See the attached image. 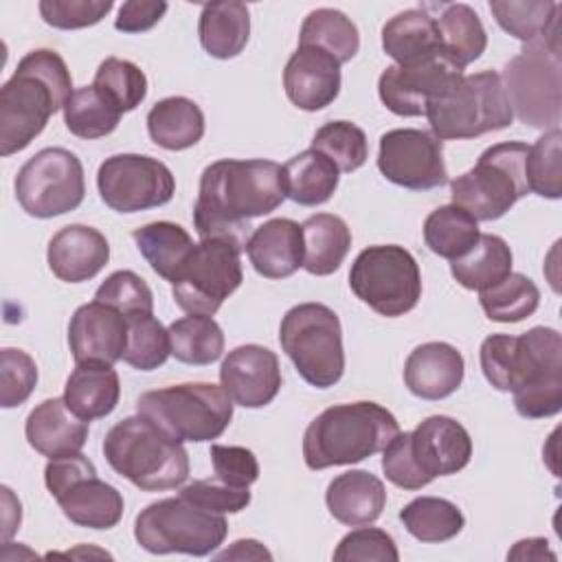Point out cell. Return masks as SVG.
I'll return each instance as SVG.
<instances>
[{
	"instance_id": "bcb514c9",
	"label": "cell",
	"mask_w": 562,
	"mask_h": 562,
	"mask_svg": "<svg viewBox=\"0 0 562 562\" xmlns=\"http://www.w3.org/2000/svg\"><path fill=\"white\" fill-rule=\"evenodd\" d=\"M312 149L325 154L340 173L360 169L369 158V143L362 127L351 121H329L316 130Z\"/></svg>"
},
{
	"instance_id": "7bdbcfd3",
	"label": "cell",
	"mask_w": 562,
	"mask_h": 562,
	"mask_svg": "<svg viewBox=\"0 0 562 562\" xmlns=\"http://www.w3.org/2000/svg\"><path fill=\"white\" fill-rule=\"evenodd\" d=\"M121 121V112L105 101L94 86L72 90L64 105V123L70 134L83 140H94L112 134Z\"/></svg>"
},
{
	"instance_id": "f35d334b",
	"label": "cell",
	"mask_w": 562,
	"mask_h": 562,
	"mask_svg": "<svg viewBox=\"0 0 562 562\" xmlns=\"http://www.w3.org/2000/svg\"><path fill=\"white\" fill-rule=\"evenodd\" d=\"M299 46H316L342 66L360 50V35L356 24L342 11L325 7L307 13L301 24Z\"/></svg>"
},
{
	"instance_id": "d590c367",
	"label": "cell",
	"mask_w": 562,
	"mask_h": 562,
	"mask_svg": "<svg viewBox=\"0 0 562 562\" xmlns=\"http://www.w3.org/2000/svg\"><path fill=\"white\" fill-rule=\"evenodd\" d=\"M514 255L507 241L492 233H481L479 241L463 257L450 261V272L465 290L483 292L501 283L512 272Z\"/></svg>"
},
{
	"instance_id": "6da1fadb",
	"label": "cell",
	"mask_w": 562,
	"mask_h": 562,
	"mask_svg": "<svg viewBox=\"0 0 562 562\" xmlns=\"http://www.w3.org/2000/svg\"><path fill=\"white\" fill-rule=\"evenodd\" d=\"M285 200L283 167L274 160L222 158L204 167L193 226L200 239H226L241 250L250 220L272 213Z\"/></svg>"
},
{
	"instance_id": "d6a6232c",
	"label": "cell",
	"mask_w": 562,
	"mask_h": 562,
	"mask_svg": "<svg viewBox=\"0 0 562 562\" xmlns=\"http://www.w3.org/2000/svg\"><path fill=\"white\" fill-rule=\"evenodd\" d=\"M303 268L314 277H327L340 268L349 248L351 231L334 213L310 215L303 224Z\"/></svg>"
},
{
	"instance_id": "8fae6325",
	"label": "cell",
	"mask_w": 562,
	"mask_h": 562,
	"mask_svg": "<svg viewBox=\"0 0 562 562\" xmlns=\"http://www.w3.org/2000/svg\"><path fill=\"white\" fill-rule=\"evenodd\" d=\"M529 145L509 140L487 147L476 165L450 182L452 204L468 211L476 222L503 217L529 193L525 158Z\"/></svg>"
},
{
	"instance_id": "7dc6e473",
	"label": "cell",
	"mask_w": 562,
	"mask_h": 562,
	"mask_svg": "<svg viewBox=\"0 0 562 562\" xmlns=\"http://www.w3.org/2000/svg\"><path fill=\"white\" fill-rule=\"evenodd\" d=\"M525 176L529 191L540 198L558 200L562 195V132L549 130L533 145L525 158Z\"/></svg>"
},
{
	"instance_id": "836d02e7",
	"label": "cell",
	"mask_w": 562,
	"mask_h": 562,
	"mask_svg": "<svg viewBox=\"0 0 562 562\" xmlns=\"http://www.w3.org/2000/svg\"><path fill=\"white\" fill-rule=\"evenodd\" d=\"M283 167L285 198L301 206L325 204L338 189L340 171L321 151L305 149L292 156Z\"/></svg>"
},
{
	"instance_id": "c3c4849f",
	"label": "cell",
	"mask_w": 562,
	"mask_h": 562,
	"mask_svg": "<svg viewBox=\"0 0 562 562\" xmlns=\"http://www.w3.org/2000/svg\"><path fill=\"white\" fill-rule=\"evenodd\" d=\"M94 301L116 307L125 318L154 314V292L143 277L132 270H116L97 288Z\"/></svg>"
},
{
	"instance_id": "3957f363",
	"label": "cell",
	"mask_w": 562,
	"mask_h": 562,
	"mask_svg": "<svg viewBox=\"0 0 562 562\" xmlns=\"http://www.w3.org/2000/svg\"><path fill=\"white\" fill-rule=\"evenodd\" d=\"M70 94L72 77L64 57L50 48L29 50L0 88V154L29 147Z\"/></svg>"
},
{
	"instance_id": "f546056e",
	"label": "cell",
	"mask_w": 562,
	"mask_h": 562,
	"mask_svg": "<svg viewBox=\"0 0 562 562\" xmlns=\"http://www.w3.org/2000/svg\"><path fill=\"white\" fill-rule=\"evenodd\" d=\"M490 11L498 26L525 46L560 48V2L551 0H492Z\"/></svg>"
},
{
	"instance_id": "6f0895ef",
	"label": "cell",
	"mask_w": 562,
	"mask_h": 562,
	"mask_svg": "<svg viewBox=\"0 0 562 562\" xmlns=\"http://www.w3.org/2000/svg\"><path fill=\"white\" fill-rule=\"evenodd\" d=\"M228 558L231 560H244V558H255V560L266 558V560H272V553L261 542L248 538V540H237V542H233L231 549L217 553V560H228Z\"/></svg>"
},
{
	"instance_id": "7c38bea8",
	"label": "cell",
	"mask_w": 562,
	"mask_h": 562,
	"mask_svg": "<svg viewBox=\"0 0 562 562\" xmlns=\"http://www.w3.org/2000/svg\"><path fill=\"white\" fill-rule=\"evenodd\" d=\"M349 288L380 316L397 318L419 303L422 272L404 246L378 244L360 250L353 259Z\"/></svg>"
},
{
	"instance_id": "603a6c76",
	"label": "cell",
	"mask_w": 562,
	"mask_h": 562,
	"mask_svg": "<svg viewBox=\"0 0 562 562\" xmlns=\"http://www.w3.org/2000/svg\"><path fill=\"white\" fill-rule=\"evenodd\" d=\"M46 261L59 281H90L110 261V244L105 235L92 226L68 224L50 237Z\"/></svg>"
},
{
	"instance_id": "ffe728a7",
	"label": "cell",
	"mask_w": 562,
	"mask_h": 562,
	"mask_svg": "<svg viewBox=\"0 0 562 562\" xmlns=\"http://www.w3.org/2000/svg\"><path fill=\"white\" fill-rule=\"evenodd\" d=\"M220 382L235 404L244 408L268 406L281 389L279 358L268 347L239 345L222 360Z\"/></svg>"
},
{
	"instance_id": "4316f807",
	"label": "cell",
	"mask_w": 562,
	"mask_h": 562,
	"mask_svg": "<svg viewBox=\"0 0 562 562\" xmlns=\"http://www.w3.org/2000/svg\"><path fill=\"white\" fill-rule=\"evenodd\" d=\"M325 503L329 514L347 527L371 525L382 516L386 490L375 474L367 470H349L331 479L325 492Z\"/></svg>"
},
{
	"instance_id": "5bb4252c",
	"label": "cell",
	"mask_w": 562,
	"mask_h": 562,
	"mask_svg": "<svg viewBox=\"0 0 562 562\" xmlns=\"http://www.w3.org/2000/svg\"><path fill=\"white\" fill-rule=\"evenodd\" d=\"M44 483L64 516L77 527L112 529L123 518V494L101 481L92 461L81 452L48 459Z\"/></svg>"
},
{
	"instance_id": "9f6ffc18",
	"label": "cell",
	"mask_w": 562,
	"mask_h": 562,
	"mask_svg": "<svg viewBox=\"0 0 562 562\" xmlns=\"http://www.w3.org/2000/svg\"><path fill=\"white\" fill-rule=\"evenodd\" d=\"M555 560V553L549 549V542L544 538H527L518 540L514 549L507 553V560Z\"/></svg>"
},
{
	"instance_id": "8992f818",
	"label": "cell",
	"mask_w": 562,
	"mask_h": 562,
	"mask_svg": "<svg viewBox=\"0 0 562 562\" xmlns=\"http://www.w3.org/2000/svg\"><path fill=\"white\" fill-rule=\"evenodd\" d=\"M110 468L143 492L180 487L189 479V454L151 419L136 413L116 422L103 439Z\"/></svg>"
},
{
	"instance_id": "5b68a950",
	"label": "cell",
	"mask_w": 562,
	"mask_h": 562,
	"mask_svg": "<svg viewBox=\"0 0 562 562\" xmlns=\"http://www.w3.org/2000/svg\"><path fill=\"white\" fill-rule=\"evenodd\" d=\"M472 459V439L463 424L430 415L411 432H397L382 450L384 476L402 490H422L437 476L461 472Z\"/></svg>"
},
{
	"instance_id": "ba28073f",
	"label": "cell",
	"mask_w": 562,
	"mask_h": 562,
	"mask_svg": "<svg viewBox=\"0 0 562 562\" xmlns=\"http://www.w3.org/2000/svg\"><path fill=\"white\" fill-rule=\"evenodd\" d=\"M430 134L439 140L476 138L505 130L514 121L503 79L494 70L463 75L446 94L435 99L424 114Z\"/></svg>"
},
{
	"instance_id": "db71d44e",
	"label": "cell",
	"mask_w": 562,
	"mask_h": 562,
	"mask_svg": "<svg viewBox=\"0 0 562 562\" xmlns=\"http://www.w3.org/2000/svg\"><path fill=\"white\" fill-rule=\"evenodd\" d=\"M215 476L235 487H250L259 479V461L252 450L244 446L211 443L209 450Z\"/></svg>"
},
{
	"instance_id": "4fadbf2b",
	"label": "cell",
	"mask_w": 562,
	"mask_h": 562,
	"mask_svg": "<svg viewBox=\"0 0 562 562\" xmlns=\"http://www.w3.org/2000/svg\"><path fill=\"white\" fill-rule=\"evenodd\" d=\"M512 112L531 127L558 130L562 116L560 48L529 44L512 57L501 75Z\"/></svg>"
},
{
	"instance_id": "9c48e42d",
	"label": "cell",
	"mask_w": 562,
	"mask_h": 562,
	"mask_svg": "<svg viewBox=\"0 0 562 562\" xmlns=\"http://www.w3.org/2000/svg\"><path fill=\"white\" fill-rule=\"evenodd\" d=\"M224 514L211 512L184 496L160 498L138 512L134 520L136 542L156 555L187 553L211 555L226 538Z\"/></svg>"
},
{
	"instance_id": "74e56055",
	"label": "cell",
	"mask_w": 562,
	"mask_h": 562,
	"mask_svg": "<svg viewBox=\"0 0 562 562\" xmlns=\"http://www.w3.org/2000/svg\"><path fill=\"white\" fill-rule=\"evenodd\" d=\"M479 222L457 204L435 209L424 220V244L443 259H459L479 241Z\"/></svg>"
},
{
	"instance_id": "4dcf8cb0",
	"label": "cell",
	"mask_w": 562,
	"mask_h": 562,
	"mask_svg": "<svg viewBox=\"0 0 562 562\" xmlns=\"http://www.w3.org/2000/svg\"><path fill=\"white\" fill-rule=\"evenodd\" d=\"M147 132L162 149H189L204 136V112L189 97L160 99L147 112Z\"/></svg>"
},
{
	"instance_id": "e575fe53",
	"label": "cell",
	"mask_w": 562,
	"mask_h": 562,
	"mask_svg": "<svg viewBox=\"0 0 562 562\" xmlns=\"http://www.w3.org/2000/svg\"><path fill=\"white\" fill-rule=\"evenodd\" d=\"M435 22L441 37V53L454 68L463 70L485 53L487 33L472 7L463 2L443 4Z\"/></svg>"
},
{
	"instance_id": "7a4b0ae2",
	"label": "cell",
	"mask_w": 562,
	"mask_h": 562,
	"mask_svg": "<svg viewBox=\"0 0 562 562\" xmlns=\"http://www.w3.org/2000/svg\"><path fill=\"white\" fill-rule=\"evenodd\" d=\"M481 371L525 419L553 417L562 408V336L553 327H531L520 336L492 334L481 342Z\"/></svg>"
},
{
	"instance_id": "2e32d148",
	"label": "cell",
	"mask_w": 562,
	"mask_h": 562,
	"mask_svg": "<svg viewBox=\"0 0 562 562\" xmlns=\"http://www.w3.org/2000/svg\"><path fill=\"white\" fill-rule=\"evenodd\" d=\"M241 248L226 239H200L171 281V294L187 314L213 316L241 285Z\"/></svg>"
},
{
	"instance_id": "44dd1931",
	"label": "cell",
	"mask_w": 562,
	"mask_h": 562,
	"mask_svg": "<svg viewBox=\"0 0 562 562\" xmlns=\"http://www.w3.org/2000/svg\"><path fill=\"white\" fill-rule=\"evenodd\" d=\"M68 345L75 362L123 360L127 345V318L112 305L101 301L83 303L68 323Z\"/></svg>"
},
{
	"instance_id": "cb8c5ba5",
	"label": "cell",
	"mask_w": 562,
	"mask_h": 562,
	"mask_svg": "<svg viewBox=\"0 0 562 562\" xmlns=\"http://www.w3.org/2000/svg\"><path fill=\"white\" fill-rule=\"evenodd\" d=\"M465 373L463 356L457 347L432 340L417 345L404 364V384L406 389L428 402L443 400L452 395Z\"/></svg>"
},
{
	"instance_id": "484cf974",
	"label": "cell",
	"mask_w": 562,
	"mask_h": 562,
	"mask_svg": "<svg viewBox=\"0 0 562 562\" xmlns=\"http://www.w3.org/2000/svg\"><path fill=\"white\" fill-rule=\"evenodd\" d=\"M246 255L266 279H288L303 268V231L290 217H274L252 231Z\"/></svg>"
},
{
	"instance_id": "d6986e66",
	"label": "cell",
	"mask_w": 562,
	"mask_h": 562,
	"mask_svg": "<svg viewBox=\"0 0 562 562\" xmlns=\"http://www.w3.org/2000/svg\"><path fill=\"white\" fill-rule=\"evenodd\" d=\"M463 70L454 68L443 55L411 66H389L378 79L380 101L397 116H424L426 108L446 94Z\"/></svg>"
},
{
	"instance_id": "8d00e7d4",
	"label": "cell",
	"mask_w": 562,
	"mask_h": 562,
	"mask_svg": "<svg viewBox=\"0 0 562 562\" xmlns=\"http://www.w3.org/2000/svg\"><path fill=\"white\" fill-rule=\"evenodd\" d=\"M132 237L149 268L169 283L176 279L195 246L187 228L167 220L145 224L136 228Z\"/></svg>"
},
{
	"instance_id": "60d3db41",
	"label": "cell",
	"mask_w": 562,
	"mask_h": 562,
	"mask_svg": "<svg viewBox=\"0 0 562 562\" xmlns=\"http://www.w3.org/2000/svg\"><path fill=\"white\" fill-rule=\"evenodd\" d=\"M171 356L184 364L204 367L215 362L224 351V331L202 314H189L173 321L169 327Z\"/></svg>"
},
{
	"instance_id": "83f0119b",
	"label": "cell",
	"mask_w": 562,
	"mask_h": 562,
	"mask_svg": "<svg viewBox=\"0 0 562 562\" xmlns=\"http://www.w3.org/2000/svg\"><path fill=\"white\" fill-rule=\"evenodd\" d=\"M382 48L397 66L441 57V37L435 18L424 9H406L382 26Z\"/></svg>"
},
{
	"instance_id": "ee69618b",
	"label": "cell",
	"mask_w": 562,
	"mask_h": 562,
	"mask_svg": "<svg viewBox=\"0 0 562 562\" xmlns=\"http://www.w3.org/2000/svg\"><path fill=\"white\" fill-rule=\"evenodd\" d=\"M92 86L121 114L136 110L147 97L145 72L134 61L119 57H105L99 64Z\"/></svg>"
},
{
	"instance_id": "f5cc1de1",
	"label": "cell",
	"mask_w": 562,
	"mask_h": 562,
	"mask_svg": "<svg viewBox=\"0 0 562 562\" xmlns=\"http://www.w3.org/2000/svg\"><path fill=\"white\" fill-rule=\"evenodd\" d=\"M180 496L211 509L217 514H237L250 505V490L235 487L224 483L222 479H200L180 490Z\"/></svg>"
},
{
	"instance_id": "52a82bcc",
	"label": "cell",
	"mask_w": 562,
	"mask_h": 562,
	"mask_svg": "<svg viewBox=\"0 0 562 562\" xmlns=\"http://www.w3.org/2000/svg\"><path fill=\"white\" fill-rule=\"evenodd\" d=\"M136 413L151 419L176 441L217 439L233 419V400L222 384L184 382L145 391L136 400Z\"/></svg>"
},
{
	"instance_id": "11a10c76",
	"label": "cell",
	"mask_w": 562,
	"mask_h": 562,
	"mask_svg": "<svg viewBox=\"0 0 562 562\" xmlns=\"http://www.w3.org/2000/svg\"><path fill=\"white\" fill-rule=\"evenodd\" d=\"M167 2H154V0H127L119 7V13L114 18V29L121 33H143L156 26L162 15L167 13Z\"/></svg>"
},
{
	"instance_id": "ac0fdd59",
	"label": "cell",
	"mask_w": 562,
	"mask_h": 562,
	"mask_svg": "<svg viewBox=\"0 0 562 562\" xmlns=\"http://www.w3.org/2000/svg\"><path fill=\"white\" fill-rule=\"evenodd\" d=\"M378 169L389 182L411 191H430L448 182L441 140L415 127H397L380 136Z\"/></svg>"
},
{
	"instance_id": "681fc988",
	"label": "cell",
	"mask_w": 562,
	"mask_h": 562,
	"mask_svg": "<svg viewBox=\"0 0 562 562\" xmlns=\"http://www.w3.org/2000/svg\"><path fill=\"white\" fill-rule=\"evenodd\" d=\"M37 386V364L35 360L13 347L0 351V406L13 408L24 404Z\"/></svg>"
},
{
	"instance_id": "f6af8a7d",
	"label": "cell",
	"mask_w": 562,
	"mask_h": 562,
	"mask_svg": "<svg viewBox=\"0 0 562 562\" xmlns=\"http://www.w3.org/2000/svg\"><path fill=\"white\" fill-rule=\"evenodd\" d=\"M171 356L169 329L154 314H138L127 318V345L123 360L138 371H154Z\"/></svg>"
},
{
	"instance_id": "b9f144b4",
	"label": "cell",
	"mask_w": 562,
	"mask_h": 562,
	"mask_svg": "<svg viewBox=\"0 0 562 562\" xmlns=\"http://www.w3.org/2000/svg\"><path fill=\"white\" fill-rule=\"evenodd\" d=\"M479 301L490 321L518 323L538 310L540 290L527 274L509 272L501 283L479 292Z\"/></svg>"
},
{
	"instance_id": "e0dca14e",
	"label": "cell",
	"mask_w": 562,
	"mask_h": 562,
	"mask_svg": "<svg viewBox=\"0 0 562 562\" xmlns=\"http://www.w3.org/2000/svg\"><path fill=\"white\" fill-rule=\"evenodd\" d=\"M97 189L105 206L116 213H138L171 202L176 178L151 156L114 154L99 165Z\"/></svg>"
},
{
	"instance_id": "7402d4cb",
	"label": "cell",
	"mask_w": 562,
	"mask_h": 562,
	"mask_svg": "<svg viewBox=\"0 0 562 562\" xmlns=\"http://www.w3.org/2000/svg\"><path fill=\"white\" fill-rule=\"evenodd\" d=\"M340 81V64L316 46H299L283 68L285 94L305 112H316L334 103Z\"/></svg>"
},
{
	"instance_id": "f1b7e54d",
	"label": "cell",
	"mask_w": 562,
	"mask_h": 562,
	"mask_svg": "<svg viewBox=\"0 0 562 562\" xmlns=\"http://www.w3.org/2000/svg\"><path fill=\"white\" fill-rule=\"evenodd\" d=\"M121 397V380L108 362H77L64 386L66 406L81 417L92 422L110 415Z\"/></svg>"
},
{
	"instance_id": "9a60e30c",
	"label": "cell",
	"mask_w": 562,
	"mask_h": 562,
	"mask_svg": "<svg viewBox=\"0 0 562 562\" xmlns=\"http://www.w3.org/2000/svg\"><path fill=\"white\" fill-rule=\"evenodd\" d=\"M15 200L31 217L48 220L79 209L86 195L83 165L70 149L44 147L15 176Z\"/></svg>"
},
{
	"instance_id": "ab89813d",
	"label": "cell",
	"mask_w": 562,
	"mask_h": 562,
	"mask_svg": "<svg viewBox=\"0 0 562 562\" xmlns=\"http://www.w3.org/2000/svg\"><path fill=\"white\" fill-rule=\"evenodd\" d=\"M406 531L419 542H446L461 533L465 525L463 512L448 498L417 496L400 509Z\"/></svg>"
},
{
	"instance_id": "30bf717a",
	"label": "cell",
	"mask_w": 562,
	"mask_h": 562,
	"mask_svg": "<svg viewBox=\"0 0 562 562\" xmlns=\"http://www.w3.org/2000/svg\"><path fill=\"white\" fill-rule=\"evenodd\" d=\"M279 342L299 375L316 386L329 389L345 373L342 327L338 314L323 303H299L285 312Z\"/></svg>"
},
{
	"instance_id": "277c9868",
	"label": "cell",
	"mask_w": 562,
	"mask_h": 562,
	"mask_svg": "<svg viewBox=\"0 0 562 562\" xmlns=\"http://www.w3.org/2000/svg\"><path fill=\"white\" fill-rule=\"evenodd\" d=\"M397 432L395 415L382 404H334L305 428L303 461L310 470L351 465L382 452Z\"/></svg>"
},
{
	"instance_id": "f907efd6",
	"label": "cell",
	"mask_w": 562,
	"mask_h": 562,
	"mask_svg": "<svg viewBox=\"0 0 562 562\" xmlns=\"http://www.w3.org/2000/svg\"><path fill=\"white\" fill-rule=\"evenodd\" d=\"M336 562H397L395 540L378 527H358L342 536L334 549Z\"/></svg>"
},
{
	"instance_id": "816d5d0a",
	"label": "cell",
	"mask_w": 562,
	"mask_h": 562,
	"mask_svg": "<svg viewBox=\"0 0 562 562\" xmlns=\"http://www.w3.org/2000/svg\"><path fill=\"white\" fill-rule=\"evenodd\" d=\"M112 0H42L37 4L42 20L61 31L94 26L112 11Z\"/></svg>"
},
{
	"instance_id": "1f68e13d",
	"label": "cell",
	"mask_w": 562,
	"mask_h": 562,
	"mask_svg": "<svg viewBox=\"0 0 562 562\" xmlns=\"http://www.w3.org/2000/svg\"><path fill=\"white\" fill-rule=\"evenodd\" d=\"M198 35L202 48L215 59L237 57L250 37V13L244 2H211L202 7Z\"/></svg>"
},
{
	"instance_id": "d4e9b609",
	"label": "cell",
	"mask_w": 562,
	"mask_h": 562,
	"mask_svg": "<svg viewBox=\"0 0 562 562\" xmlns=\"http://www.w3.org/2000/svg\"><path fill=\"white\" fill-rule=\"evenodd\" d=\"M88 424L66 406L64 397H48L29 413L24 435L35 452L57 459L81 452L88 441Z\"/></svg>"
}]
</instances>
